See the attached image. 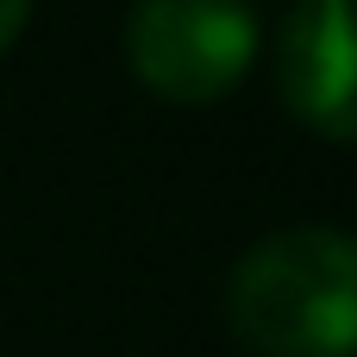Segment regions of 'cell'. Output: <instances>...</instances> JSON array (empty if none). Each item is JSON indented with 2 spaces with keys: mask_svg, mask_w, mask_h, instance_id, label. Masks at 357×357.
<instances>
[{
  "mask_svg": "<svg viewBox=\"0 0 357 357\" xmlns=\"http://www.w3.org/2000/svg\"><path fill=\"white\" fill-rule=\"evenodd\" d=\"M270 63L301 126L357 144V0H295Z\"/></svg>",
  "mask_w": 357,
  "mask_h": 357,
  "instance_id": "3",
  "label": "cell"
},
{
  "mask_svg": "<svg viewBox=\"0 0 357 357\" xmlns=\"http://www.w3.org/2000/svg\"><path fill=\"white\" fill-rule=\"evenodd\" d=\"M25 19H31V0H0V50L25 31Z\"/></svg>",
  "mask_w": 357,
  "mask_h": 357,
  "instance_id": "4",
  "label": "cell"
},
{
  "mask_svg": "<svg viewBox=\"0 0 357 357\" xmlns=\"http://www.w3.org/2000/svg\"><path fill=\"white\" fill-rule=\"evenodd\" d=\"M226 326L257 357H351L357 351V232L276 226L226 276Z\"/></svg>",
  "mask_w": 357,
  "mask_h": 357,
  "instance_id": "1",
  "label": "cell"
},
{
  "mask_svg": "<svg viewBox=\"0 0 357 357\" xmlns=\"http://www.w3.org/2000/svg\"><path fill=\"white\" fill-rule=\"evenodd\" d=\"M126 63L163 100H182V107L220 100L257 63V6L251 0H132Z\"/></svg>",
  "mask_w": 357,
  "mask_h": 357,
  "instance_id": "2",
  "label": "cell"
}]
</instances>
